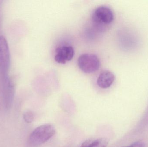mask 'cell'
<instances>
[{
  "mask_svg": "<svg viewBox=\"0 0 148 147\" xmlns=\"http://www.w3.org/2000/svg\"><path fill=\"white\" fill-rule=\"evenodd\" d=\"M55 128L50 123L37 127L29 137L27 145L29 147H38L45 143L55 135Z\"/></svg>",
  "mask_w": 148,
  "mask_h": 147,
  "instance_id": "6da1fadb",
  "label": "cell"
},
{
  "mask_svg": "<svg viewBox=\"0 0 148 147\" xmlns=\"http://www.w3.org/2000/svg\"><path fill=\"white\" fill-rule=\"evenodd\" d=\"M10 64L8 45L6 38L0 35V73L5 76L8 73Z\"/></svg>",
  "mask_w": 148,
  "mask_h": 147,
  "instance_id": "3957f363",
  "label": "cell"
},
{
  "mask_svg": "<svg viewBox=\"0 0 148 147\" xmlns=\"http://www.w3.org/2000/svg\"><path fill=\"white\" fill-rule=\"evenodd\" d=\"M130 147L129 146H125V147Z\"/></svg>",
  "mask_w": 148,
  "mask_h": 147,
  "instance_id": "8fae6325",
  "label": "cell"
},
{
  "mask_svg": "<svg viewBox=\"0 0 148 147\" xmlns=\"http://www.w3.org/2000/svg\"><path fill=\"white\" fill-rule=\"evenodd\" d=\"M130 147H146L145 143L141 141L136 142L131 144Z\"/></svg>",
  "mask_w": 148,
  "mask_h": 147,
  "instance_id": "30bf717a",
  "label": "cell"
},
{
  "mask_svg": "<svg viewBox=\"0 0 148 147\" xmlns=\"http://www.w3.org/2000/svg\"><path fill=\"white\" fill-rule=\"evenodd\" d=\"M75 54L74 48L70 46H63L57 48L56 51L55 60L59 64H65L70 61Z\"/></svg>",
  "mask_w": 148,
  "mask_h": 147,
  "instance_id": "5b68a950",
  "label": "cell"
},
{
  "mask_svg": "<svg viewBox=\"0 0 148 147\" xmlns=\"http://www.w3.org/2000/svg\"><path fill=\"white\" fill-rule=\"evenodd\" d=\"M115 79L114 75L111 72L104 70L99 74L97 78V84L100 88L107 89L113 84Z\"/></svg>",
  "mask_w": 148,
  "mask_h": 147,
  "instance_id": "8992f818",
  "label": "cell"
},
{
  "mask_svg": "<svg viewBox=\"0 0 148 147\" xmlns=\"http://www.w3.org/2000/svg\"><path fill=\"white\" fill-rule=\"evenodd\" d=\"M108 144V141L106 138L97 139L92 147H106Z\"/></svg>",
  "mask_w": 148,
  "mask_h": 147,
  "instance_id": "52a82bcc",
  "label": "cell"
},
{
  "mask_svg": "<svg viewBox=\"0 0 148 147\" xmlns=\"http://www.w3.org/2000/svg\"><path fill=\"white\" fill-rule=\"evenodd\" d=\"M23 119L27 123H30L33 122L34 120V115L33 112L28 111L23 114Z\"/></svg>",
  "mask_w": 148,
  "mask_h": 147,
  "instance_id": "ba28073f",
  "label": "cell"
},
{
  "mask_svg": "<svg viewBox=\"0 0 148 147\" xmlns=\"http://www.w3.org/2000/svg\"><path fill=\"white\" fill-rule=\"evenodd\" d=\"M95 140L88 139L84 142L80 147H92L95 143Z\"/></svg>",
  "mask_w": 148,
  "mask_h": 147,
  "instance_id": "9c48e42d",
  "label": "cell"
},
{
  "mask_svg": "<svg viewBox=\"0 0 148 147\" xmlns=\"http://www.w3.org/2000/svg\"><path fill=\"white\" fill-rule=\"evenodd\" d=\"M114 19L113 11L110 8L101 6L95 9L92 15V20L97 24L108 25Z\"/></svg>",
  "mask_w": 148,
  "mask_h": 147,
  "instance_id": "277c9868",
  "label": "cell"
},
{
  "mask_svg": "<svg viewBox=\"0 0 148 147\" xmlns=\"http://www.w3.org/2000/svg\"><path fill=\"white\" fill-rule=\"evenodd\" d=\"M78 65L84 73H91L99 70L101 65L98 57L92 54H84L79 56Z\"/></svg>",
  "mask_w": 148,
  "mask_h": 147,
  "instance_id": "7a4b0ae2",
  "label": "cell"
}]
</instances>
